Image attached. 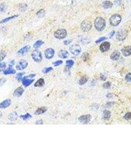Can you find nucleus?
<instances>
[{
  "mask_svg": "<svg viewBox=\"0 0 131 147\" xmlns=\"http://www.w3.org/2000/svg\"><path fill=\"white\" fill-rule=\"evenodd\" d=\"M94 26L97 30L98 31H102L106 27V21L102 17H98L95 20Z\"/></svg>",
  "mask_w": 131,
  "mask_h": 147,
  "instance_id": "f257e3e1",
  "label": "nucleus"
},
{
  "mask_svg": "<svg viewBox=\"0 0 131 147\" xmlns=\"http://www.w3.org/2000/svg\"><path fill=\"white\" fill-rule=\"evenodd\" d=\"M122 18L121 16L118 14L112 15L109 18V23L110 25L113 27L118 26L121 22Z\"/></svg>",
  "mask_w": 131,
  "mask_h": 147,
  "instance_id": "f03ea898",
  "label": "nucleus"
},
{
  "mask_svg": "<svg viewBox=\"0 0 131 147\" xmlns=\"http://www.w3.org/2000/svg\"><path fill=\"white\" fill-rule=\"evenodd\" d=\"M54 35L55 38L58 39H63L67 36V32L65 29L59 28L54 32Z\"/></svg>",
  "mask_w": 131,
  "mask_h": 147,
  "instance_id": "7ed1b4c3",
  "label": "nucleus"
},
{
  "mask_svg": "<svg viewBox=\"0 0 131 147\" xmlns=\"http://www.w3.org/2000/svg\"><path fill=\"white\" fill-rule=\"evenodd\" d=\"M36 76V74H31L28 77H24L22 80L23 85L25 87H28L29 85H30L34 81V79H31V78L34 77Z\"/></svg>",
  "mask_w": 131,
  "mask_h": 147,
  "instance_id": "20e7f679",
  "label": "nucleus"
},
{
  "mask_svg": "<svg viewBox=\"0 0 131 147\" xmlns=\"http://www.w3.org/2000/svg\"><path fill=\"white\" fill-rule=\"evenodd\" d=\"M127 36V31L124 28L119 29L116 34V39L120 41L125 40Z\"/></svg>",
  "mask_w": 131,
  "mask_h": 147,
  "instance_id": "39448f33",
  "label": "nucleus"
},
{
  "mask_svg": "<svg viewBox=\"0 0 131 147\" xmlns=\"http://www.w3.org/2000/svg\"><path fill=\"white\" fill-rule=\"evenodd\" d=\"M31 57L33 60L37 63L40 62L42 60L41 53L38 50H34L31 53Z\"/></svg>",
  "mask_w": 131,
  "mask_h": 147,
  "instance_id": "423d86ee",
  "label": "nucleus"
},
{
  "mask_svg": "<svg viewBox=\"0 0 131 147\" xmlns=\"http://www.w3.org/2000/svg\"><path fill=\"white\" fill-rule=\"evenodd\" d=\"M92 27L91 23L90 21L87 20H85L80 24V28L84 32L89 31Z\"/></svg>",
  "mask_w": 131,
  "mask_h": 147,
  "instance_id": "0eeeda50",
  "label": "nucleus"
},
{
  "mask_svg": "<svg viewBox=\"0 0 131 147\" xmlns=\"http://www.w3.org/2000/svg\"><path fill=\"white\" fill-rule=\"evenodd\" d=\"M69 50L71 54L74 55L78 56L79 55L81 51L80 46L78 44H74L71 46L69 48Z\"/></svg>",
  "mask_w": 131,
  "mask_h": 147,
  "instance_id": "6e6552de",
  "label": "nucleus"
},
{
  "mask_svg": "<svg viewBox=\"0 0 131 147\" xmlns=\"http://www.w3.org/2000/svg\"><path fill=\"white\" fill-rule=\"evenodd\" d=\"M91 118V115H90V114H87V115H85L80 116L78 120L80 123L84 124H87L90 122Z\"/></svg>",
  "mask_w": 131,
  "mask_h": 147,
  "instance_id": "1a4fd4ad",
  "label": "nucleus"
},
{
  "mask_svg": "<svg viewBox=\"0 0 131 147\" xmlns=\"http://www.w3.org/2000/svg\"><path fill=\"white\" fill-rule=\"evenodd\" d=\"M28 65V62L24 59H22L19 61L16 65V68L18 70H23L26 68Z\"/></svg>",
  "mask_w": 131,
  "mask_h": 147,
  "instance_id": "9d476101",
  "label": "nucleus"
},
{
  "mask_svg": "<svg viewBox=\"0 0 131 147\" xmlns=\"http://www.w3.org/2000/svg\"><path fill=\"white\" fill-rule=\"evenodd\" d=\"M44 55L47 59H50L54 57L55 55V51L52 48H48L45 50Z\"/></svg>",
  "mask_w": 131,
  "mask_h": 147,
  "instance_id": "9b49d317",
  "label": "nucleus"
},
{
  "mask_svg": "<svg viewBox=\"0 0 131 147\" xmlns=\"http://www.w3.org/2000/svg\"><path fill=\"white\" fill-rule=\"evenodd\" d=\"M110 47V44L109 42H105L101 44L100 46V50L103 52H106L108 51Z\"/></svg>",
  "mask_w": 131,
  "mask_h": 147,
  "instance_id": "f8f14e48",
  "label": "nucleus"
},
{
  "mask_svg": "<svg viewBox=\"0 0 131 147\" xmlns=\"http://www.w3.org/2000/svg\"><path fill=\"white\" fill-rule=\"evenodd\" d=\"M13 64H14V61L12 60L10 63L8 68L5 70L4 71V75H10V74H14L16 73V71L14 69H13L12 68Z\"/></svg>",
  "mask_w": 131,
  "mask_h": 147,
  "instance_id": "ddd939ff",
  "label": "nucleus"
},
{
  "mask_svg": "<svg viewBox=\"0 0 131 147\" xmlns=\"http://www.w3.org/2000/svg\"><path fill=\"white\" fill-rule=\"evenodd\" d=\"M121 52L122 55L124 56H128L131 55V46H127L123 47L122 50Z\"/></svg>",
  "mask_w": 131,
  "mask_h": 147,
  "instance_id": "4468645a",
  "label": "nucleus"
},
{
  "mask_svg": "<svg viewBox=\"0 0 131 147\" xmlns=\"http://www.w3.org/2000/svg\"><path fill=\"white\" fill-rule=\"evenodd\" d=\"M30 47L29 45H27L22 48H21L20 50H19L17 52V55L20 56H24L25 54H26L27 52H29V51L30 50Z\"/></svg>",
  "mask_w": 131,
  "mask_h": 147,
  "instance_id": "2eb2a0df",
  "label": "nucleus"
},
{
  "mask_svg": "<svg viewBox=\"0 0 131 147\" xmlns=\"http://www.w3.org/2000/svg\"><path fill=\"white\" fill-rule=\"evenodd\" d=\"M58 56L61 58L65 59V58H68L69 57V54L66 51L61 50H60L58 52Z\"/></svg>",
  "mask_w": 131,
  "mask_h": 147,
  "instance_id": "dca6fc26",
  "label": "nucleus"
},
{
  "mask_svg": "<svg viewBox=\"0 0 131 147\" xmlns=\"http://www.w3.org/2000/svg\"><path fill=\"white\" fill-rule=\"evenodd\" d=\"M24 92V89L21 87H19L15 90V91L13 92V95L14 96L16 97H19L22 95Z\"/></svg>",
  "mask_w": 131,
  "mask_h": 147,
  "instance_id": "f3484780",
  "label": "nucleus"
},
{
  "mask_svg": "<svg viewBox=\"0 0 131 147\" xmlns=\"http://www.w3.org/2000/svg\"><path fill=\"white\" fill-rule=\"evenodd\" d=\"M11 103V101L9 99H7L3 102H2L0 104V108H6L10 106Z\"/></svg>",
  "mask_w": 131,
  "mask_h": 147,
  "instance_id": "a211bd4d",
  "label": "nucleus"
},
{
  "mask_svg": "<svg viewBox=\"0 0 131 147\" xmlns=\"http://www.w3.org/2000/svg\"><path fill=\"white\" fill-rule=\"evenodd\" d=\"M120 56V53L118 51H114L110 56V59L112 60H118Z\"/></svg>",
  "mask_w": 131,
  "mask_h": 147,
  "instance_id": "6ab92c4d",
  "label": "nucleus"
},
{
  "mask_svg": "<svg viewBox=\"0 0 131 147\" xmlns=\"http://www.w3.org/2000/svg\"><path fill=\"white\" fill-rule=\"evenodd\" d=\"M18 117V114L16 112H13L12 113H10L8 116V119L11 121H15L17 120Z\"/></svg>",
  "mask_w": 131,
  "mask_h": 147,
  "instance_id": "aec40b11",
  "label": "nucleus"
},
{
  "mask_svg": "<svg viewBox=\"0 0 131 147\" xmlns=\"http://www.w3.org/2000/svg\"><path fill=\"white\" fill-rule=\"evenodd\" d=\"M113 6V3L109 1H106L102 3V7L105 9L110 8Z\"/></svg>",
  "mask_w": 131,
  "mask_h": 147,
  "instance_id": "412c9836",
  "label": "nucleus"
},
{
  "mask_svg": "<svg viewBox=\"0 0 131 147\" xmlns=\"http://www.w3.org/2000/svg\"><path fill=\"white\" fill-rule=\"evenodd\" d=\"M47 109L44 106L40 107L36 110V111L35 112V114L36 115H41V114H42L44 113H45L47 111Z\"/></svg>",
  "mask_w": 131,
  "mask_h": 147,
  "instance_id": "4be33fe9",
  "label": "nucleus"
},
{
  "mask_svg": "<svg viewBox=\"0 0 131 147\" xmlns=\"http://www.w3.org/2000/svg\"><path fill=\"white\" fill-rule=\"evenodd\" d=\"M44 84H45L44 79L42 78H40L38 80H37L36 82L35 83V86L36 87H42L44 85Z\"/></svg>",
  "mask_w": 131,
  "mask_h": 147,
  "instance_id": "5701e85b",
  "label": "nucleus"
},
{
  "mask_svg": "<svg viewBox=\"0 0 131 147\" xmlns=\"http://www.w3.org/2000/svg\"><path fill=\"white\" fill-rule=\"evenodd\" d=\"M88 80V78L87 77L85 76L83 77H81L79 81V84L80 85H84L86 84Z\"/></svg>",
  "mask_w": 131,
  "mask_h": 147,
  "instance_id": "b1692460",
  "label": "nucleus"
},
{
  "mask_svg": "<svg viewBox=\"0 0 131 147\" xmlns=\"http://www.w3.org/2000/svg\"><path fill=\"white\" fill-rule=\"evenodd\" d=\"M103 118L105 120H108L111 116V112L108 110H105L103 113Z\"/></svg>",
  "mask_w": 131,
  "mask_h": 147,
  "instance_id": "393cba45",
  "label": "nucleus"
},
{
  "mask_svg": "<svg viewBox=\"0 0 131 147\" xmlns=\"http://www.w3.org/2000/svg\"><path fill=\"white\" fill-rule=\"evenodd\" d=\"M18 16V15H13L12 16H10V17H9L8 18H7L6 19H4L3 20H2L1 21V23L2 24V23H6V22H7L11 20H12L16 17H17Z\"/></svg>",
  "mask_w": 131,
  "mask_h": 147,
  "instance_id": "a878e982",
  "label": "nucleus"
},
{
  "mask_svg": "<svg viewBox=\"0 0 131 147\" xmlns=\"http://www.w3.org/2000/svg\"><path fill=\"white\" fill-rule=\"evenodd\" d=\"M44 43L43 41H42L41 40H37L34 45V48L35 49H37L39 48L42 45H43Z\"/></svg>",
  "mask_w": 131,
  "mask_h": 147,
  "instance_id": "bb28decb",
  "label": "nucleus"
},
{
  "mask_svg": "<svg viewBox=\"0 0 131 147\" xmlns=\"http://www.w3.org/2000/svg\"><path fill=\"white\" fill-rule=\"evenodd\" d=\"M66 67L68 69L71 68L74 64V62L72 60H68L66 62Z\"/></svg>",
  "mask_w": 131,
  "mask_h": 147,
  "instance_id": "cd10ccee",
  "label": "nucleus"
},
{
  "mask_svg": "<svg viewBox=\"0 0 131 147\" xmlns=\"http://www.w3.org/2000/svg\"><path fill=\"white\" fill-rule=\"evenodd\" d=\"M32 117L31 115H30V114L29 113H27L26 115H21L20 118L23 120H27Z\"/></svg>",
  "mask_w": 131,
  "mask_h": 147,
  "instance_id": "c85d7f7f",
  "label": "nucleus"
},
{
  "mask_svg": "<svg viewBox=\"0 0 131 147\" xmlns=\"http://www.w3.org/2000/svg\"><path fill=\"white\" fill-rule=\"evenodd\" d=\"M7 8V7L6 4L5 3H2L1 5V7H0V10L2 12H5L6 9Z\"/></svg>",
  "mask_w": 131,
  "mask_h": 147,
  "instance_id": "c756f323",
  "label": "nucleus"
},
{
  "mask_svg": "<svg viewBox=\"0 0 131 147\" xmlns=\"http://www.w3.org/2000/svg\"><path fill=\"white\" fill-rule=\"evenodd\" d=\"M125 80L128 83H131V73L127 74L125 76Z\"/></svg>",
  "mask_w": 131,
  "mask_h": 147,
  "instance_id": "7c9ffc66",
  "label": "nucleus"
},
{
  "mask_svg": "<svg viewBox=\"0 0 131 147\" xmlns=\"http://www.w3.org/2000/svg\"><path fill=\"white\" fill-rule=\"evenodd\" d=\"M45 11L43 9H41L40 10H39V11H38V12L37 13V15L38 16V17H43V16L45 15Z\"/></svg>",
  "mask_w": 131,
  "mask_h": 147,
  "instance_id": "2f4dec72",
  "label": "nucleus"
},
{
  "mask_svg": "<svg viewBox=\"0 0 131 147\" xmlns=\"http://www.w3.org/2000/svg\"><path fill=\"white\" fill-rule=\"evenodd\" d=\"M124 118L127 120L131 119V112H128L126 113L125 115L124 116Z\"/></svg>",
  "mask_w": 131,
  "mask_h": 147,
  "instance_id": "473e14b6",
  "label": "nucleus"
},
{
  "mask_svg": "<svg viewBox=\"0 0 131 147\" xmlns=\"http://www.w3.org/2000/svg\"><path fill=\"white\" fill-rule=\"evenodd\" d=\"M53 70V68L51 67H48V68H45L43 70L42 72L44 74H47L49 72H50V71H51Z\"/></svg>",
  "mask_w": 131,
  "mask_h": 147,
  "instance_id": "72a5a7b5",
  "label": "nucleus"
},
{
  "mask_svg": "<svg viewBox=\"0 0 131 147\" xmlns=\"http://www.w3.org/2000/svg\"><path fill=\"white\" fill-rule=\"evenodd\" d=\"M103 86L105 89H108V88L110 87L111 83L110 82H109V81H108V82H106V83H105L103 84Z\"/></svg>",
  "mask_w": 131,
  "mask_h": 147,
  "instance_id": "f704fd0d",
  "label": "nucleus"
},
{
  "mask_svg": "<svg viewBox=\"0 0 131 147\" xmlns=\"http://www.w3.org/2000/svg\"><path fill=\"white\" fill-rule=\"evenodd\" d=\"M81 57L84 60L86 61L89 58V54L87 53H85L81 56Z\"/></svg>",
  "mask_w": 131,
  "mask_h": 147,
  "instance_id": "c9c22d12",
  "label": "nucleus"
},
{
  "mask_svg": "<svg viewBox=\"0 0 131 147\" xmlns=\"http://www.w3.org/2000/svg\"><path fill=\"white\" fill-rule=\"evenodd\" d=\"M62 63H63V61L61 60H58L55 62H54L53 65L55 67H57V66H59V65H60L61 64H62Z\"/></svg>",
  "mask_w": 131,
  "mask_h": 147,
  "instance_id": "e433bc0d",
  "label": "nucleus"
},
{
  "mask_svg": "<svg viewBox=\"0 0 131 147\" xmlns=\"http://www.w3.org/2000/svg\"><path fill=\"white\" fill-rule=\"evenodd\" d=\"M106 39H107V37H100V38L98 39V40H97L95 41V43H97V44L99 43H100V42H102V41H104V40H105Z\"/></svg>",
  "mask_w": 131,
  "mask_h": 147,
  "instance_id": "4c0bfd02",
  "label": "nucleus"
},
{
  "mask_svg": "<svg viewBox=\"0 0 131 147\" xmlns=\"http://www.w3.org/2000/svg\"><path fill=\"white\" fill-rule=\"evenodd\" d=\"M6 55H7V54L5 51H2L1 52V61L5 58V57L6 56Z\"/></svg>",
  "mask_w": 131,
  "mask_h": 147,
  "instance_id": "58836bf2",
  "label": "nucleus"
},
{
  "mask_svg": "<svg viewBox=\"0 0 131 147\" xmlns=\"http://www.w3.org/2000/svg\"><path fill=\"white\" fill-rule=\"evenodd\" d=\"M6 67V64L5 62H1L0 63V68H1V71L4 70L5 68Z\"/></svg>",
  "mask_w": 131,
  "mask_h": 147,
  "instance_id": "ea45409f",
  "label": "nucleus"
},
{
  "mask_svg": "<svg viewBox=\"0 0 131 147\" xmlns=\"http://www.w3.org/2000/svg\"><path fill=\"white\" fill-rule=\"evenodd\" d=\"M23 74H24L23 73H19L17 74V75H16V78L17 79V80H21V78H22V76H23Z\"/></svg>",
  "mask_w": 131,
  "mask_h": 147,
  "instance_id": "a19ab883",
  "label": "nucleus"
},
{
  "mask_svg": "<svg viewBox=\"0 0 131 147\" xmlns=\"http://www.w3.org/2000/svg\"><path fill=\"white\" fill-rule=\"evenodd\" d=\"M72 42V39H68L67 40H65L64 41V44L66 45H69L70 44L71 42Z\"/></svg>",
  "mask_w": 131,
  "mask_h": 147,
  "instance_id": "79ce46f5",
  "label": "nucleus"
},
{
  "mask_svg": "<svg viewBox=\"0 0 131 147\" xmlns=\"http://www.w3.org/2000/svg\"><path fill=\"white\" fill-rule=\"evenodd\" d=\"M114 34H115V31L114 30H112L110 33H109V38H111L113 36V35H114Z\"/></svg>",
  "mask_w": 131,
  "mask_h": 147,
  "instance_id": "37998d69",
  "label": "nucleus"
},
{
  "mask_svg": "<svg viewBox=\"0 0 131 147\" xmlns=\"http://www.w3.org/2000/svg\"><path fill=\"white\" fill-rule=\"evenodd\" d=\"M43 124V122L42 120H37L36 123V125H42Z\"/></svg>",
  "mask_w": 131,
  "mask_h": 147,
  "instance_id": "c03bdc74",
  "label": "nucleus"
},
{
  "mask_svg": "<svg viewBox=\"0 0 131 147\" xmlns=\"http://www.w3.org/2000/svg\"><path fill=\"white\" fill-rule=\"evenodd\" d=\"M101 78L103 80H105L106 79V77L104 76V75H101Z\"/></svg>",
  "mask_w": 131,
  "mask_h": 147,
  "instance_id": "a18cd8bd",
  "label": "nucleus"
},
{
  "mask_svg": "<svg viewBox=\"0 0 131 147\" xmlns=\"http://www.w3.org/2000/svg\"><path fill=\"white\" fill-rule=\"evenodd\" d=\"M2 112H1V117H0L1 118V117H2Z\"/></svg>",
  "mask_w": 131,
  "mask_h": 147,
  "instance_id": "49530a36",
  "label": "nucleus"
},
{
  "mask_svg": "<svg viewBox=\"0 0 131 147\" xmlns=\"http://www.w3.org/2000/svg\"></svg>",
  "mask_w": 131,
  "mask_h": 147,
  "instance_id": "de8ad7c7",
  "label": "nucleus"
}]
</instances>
